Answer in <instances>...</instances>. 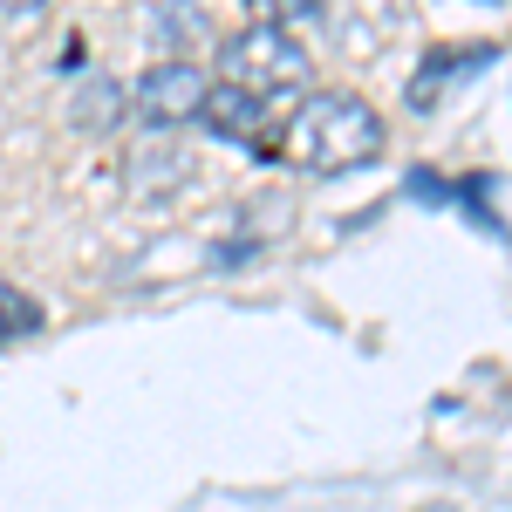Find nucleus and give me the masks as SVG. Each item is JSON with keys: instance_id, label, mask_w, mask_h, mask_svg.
Wrapping results in <instances>:
<instances>
[{"instance_id": "1", "label": "nucleus", "mask_w": 512, "mask_h": 512, "mask_svg": "<svg viewBox=\"0 0 512 512\" xmlns=\"http://www.w3.org/2000/svg\"><path fill=\"white\" fill-rule=\"evenodd\" d=\"M280 158L308 178H342V171H362L369 158H383V117L369 96L355 89H321L308 96L294 123L280 130Z\"/></svg>"}, {"instance_id": "2", "label": "nucleus", "mask_w": 512, "mask_h": 512, "mask_svg": "<svg viewBox=\"0 0 512 512\" xmlns=\"http://www.w3.org/2000/svg\"><path fill=\"white\" fill-rule=\"evenodd\" d=\"M226 82L246 96H287V89H308V48L294 28L274 21H246L239 35H226Z\"/></svg>"}, {"instance_id": "3", "label": "nucleus", "mask_w": 512, "mask_h": 512, "mask_svg": "<svg viewBox=\"0 0 512 512\" xmlns=\"http://www.w3.org/2000/svg\"><path fill=\"white\" fill-rule=\"evenodd\" d=\"M192 123H205V130H212V137H226V144L260 151V158H280V123H274V110H267L260 96L233 89V82H212Z\"/></svg>"}, {"instance_id": "4", "label": "nucleus", "mask_w": 512, "mask_h": 512, "mask_svg": "<svg viewBox=\"0 0 512 512\" xmlns=\"http://www.w3.org/2000/svg\"><path fill=\"white\" fill-rule=\"evenodd\" d=\"M205 89H212V76L198 69V62H185V55H171V62H151L144 76H137V117L144 123H192L198 103H205Z\"/></svg>"}, {"instance_id": "5", "label": "nucleus", "mask_w": 512, "mask_h": 512, "mask_svg": "<svg viewBox=\"0 0 512 512\" xmlns=\"http://www.w3.org/2000/svg\"><path fill=\"white\" fill-rule=\"evenodd\" d=\"M69 117H76L82 130H117V123H123V82L89 76L76 89V103H69Z\"/></svg>"}, {"instance_id": "6", "label": "nucleus", "mask_w": 512, "mask_h": 512, "mask_svg": "<svg viewBox=\"0 0 512 512\" xmlns=\"http://www.w3.org/2000/svg\"><path fill=\"white\" fill-rule=\"evenodd\" d=\"M28 335H41V301L28 287L0 280V349H7V342H28Z\"/></svg>"}, {"instance_id": "7", "label": "nucleus", "mask_w": 512, "mask_h": 512, "mask_svg": "<svg viewBox=\"0 0 512 512\" xmlns=\"http://www.w3.org/2000/svg\"><path fill=\"white\" fill-rule=\"evenodd\" d=\"M158 28H164V35H178V41H185V35H212L198 14H158Z\"/></svg>"}, {"instance_id": "8", "label": "nucleus", "mask_w": 512, "mask_h": 512, "mask_svg": "<svg viewBox=\"0 0 512 512\" xmlns=\"http://www.w3.org/2000/svg\"><path fill=\"white\" fill-rule=\"evenodd\" d=\"M417 512H458V506H417Z\"/></svg>"}]
</instances>
